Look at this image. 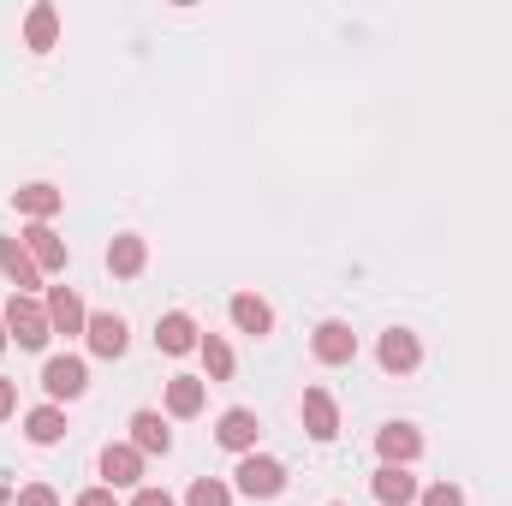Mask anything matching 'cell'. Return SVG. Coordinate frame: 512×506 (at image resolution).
I'll return each instance as SVG.
<instances>
[{
  "mask_svg": "<svg viewBox=\"0 0 512 506\" xmlns=\"http://www.w3.org/2000/svg\"><path fill=\"white\" fill-rule=\"evenodd\" d=\"M0 316H6V340H18L24 352H42L48 334H54V328H48V310H42L36 298H24V292H12V304H6Z\"/></svg>",
  "mask_w": 512,
  "mask_h": 506,
  "instance_id": "6da1fadb",
  "label": "cell"
},
{
  "mask_svg": "<svg viewBox=\"0 0 512 506\" xmlns=\"http://www.w3.org/2000/svg\"><path fill=\"white\" fill-rule=\"evenodd\" d=\"M233 483H239V495H251V501H274V495L286 489V465L268 459V453H245L239 471H233Z\"/></svg>",
  "mask_w": 512,
  "mask_h": 506,
  "instance_id": "7a4b0ae2",
  "label": "cell"
},
{
  "mask_svg": "<svg viewBox=\"0 0 512 506\" xmlns=\"http://www.w3.org/2000/svg\"><path fill=\"white\" fill-rule=\"evenodd\" d=\"M256 435H262V423H256V411L245 405H233V411H221V423H215V441L227 447V453H256Z\"/></svg>",
  "mask_w": 512,
  "mask_h": 506,
  "instance_id": "3957f363",
  "label": "cell"
},
{
  "mask_svg": "<svg viewBox=\"0 0 512 506\" xmlns=\"http://www.w3.org/2000/svg\"><path fill=\"white\" fill-rule=\"evenodd\" d=\"M24 251H30V262H36L42 274H60V268H66V239H60L48 221H30V227H24Z\"/></svg>",
  "mask_w": 512,
  "mask_h": 506,
  "instance_id": "277c9868",
  "label": "cell"
},
{
  "mask_svg": "<svg viewBox=\"0 0 512 506\" xmlns=\"http://www.w3.org/2000/svg\"><path fill=\"white\" fill-rule=\"evenodd\" d=\"M376 358H382L387 376H411V370L423 364V346H417V334H411V328H387V334H382V352H376Z\"/></svg>",
  "mask_w": 512,
  "mask_h": 506,
  "instance_id": "5b68a950",
  "label": "cell"
},
{
  "mask_svg": "<svg viewBox=\"0 0 512 506\" xmlns=\"http://www.w3.org/2000/svg\"><path fill=\"white\" fill-rule=\"evenodd\" d=\"M42 387H48V399H78V393L90 387L84 358H48V364H42Z\"/></svg>",
  "mask_w": 512,
  "mask_h": 506,
  "instance_id": "8992f818",
  "label": "cell"
},
{
  "mask_svg": "<svg viewBox=\"0 0 512 506\" xmlns=\"http://www.w3.org/2000/svg\"><path fill=\"white\" fill-rule=\"evenodd\" d=\"M102 477H108V489H143V453L131 441H114L102 453Z\"/></svg>",
  "mask_w": 512,
  "mask_h": 506,
  "instance_id": "52a82bcc",
  "label": "cell"
},
{
  "mask_svg": "<svg viewBox=\"0 0 512 506\" xmlns=\"http://www.w3.org/2000/svg\"><path fill=\"white\" fill-rule=\"evenodd\" d=\"M155 346H161L167 358H185V352H197V346H203V334H197V322H191L185 310H173V316H161V322H155Z\"/></svg>",
  "mask_w": 512,
  "mask_h": 506,
  "instance_id": "ba28073f",
  "label": "cell"
},
{
  "mask_svg": "<svg viewBox=\"0 0 512 506\" xmlns=\"http://www.w3.org/2000/svg\"><path fill=\"white\" fill-rule=\"evenodd\" d=\"M304 429H310V441H334L340 435V411H334L328 387H304Z\"/></svg>",
  "mask_w": 512,
  "mask_h": 506,
  "instance_id": "9c48e42d",
  "label": "cell"
},
{
  "mask_svg": "<svg viewBox=\"0 0 512 506\" xmlns=\"http://www.w3.org/2000/svg\"><path fill=\"white\" fill-rule=\"evenodd\" d=\"M376 453H382V465H411L423 453V435L411 423H382L376 429Z\"/></svg>",
  "mask_w": 512,
  "mask_h": 506,
  "instance_id": "30bf717a",
  "label": "cell"
},
{
  "mask_svg": "<svg viewBox=\"0 0 512 506\" xmlns=\"http://www.w3.org/2000/svg\"><path fill=\"white\" fill-rule=\"evenodd\" d=\"M84 340H90V352H96V358H126V346H131L126 322H120V316H108V310L84 322Z\"/></svg>",
  "mask_w": 512,
  "mask_h": 506,
  "instance_id": "8fae6325",
  "label": "cell"
},
{
  "mask_svg": "<svg viewBox=\"0 0 512 506\" xmlns=\"http://www.w3.org/2000/svg\"><path fill=\"white\" fill-rule=\"evenodd\" d=\"M310 346H316L322 364H352V358H358V334H352L346 322H322V328L310 334Z\"/></svg>",
  "mask_w": 512,
  "mask_h": 506,
  "instance_id": "7c38bea8",
  "label": "cell"
},
{
  "mask_svg": "<svg viewBox=\"0 0 512 506\" xmlns=\"http://www.w3.org/2000/svg\"><path fill=\"white\" fill-rule=\"evenodd\" d=\"M0 274H6L18 292H36V286H42V268L30 262L24 239H0Z\"/></svg>",
  "mask_w": 512,
  "mask_h": 506,
  "instance_id": "4fadbf2b",
  "label": "cell"
},
{
  "mask_svg": "<svg viewBox=\"0 0 512 506\" xmlns=\"http://www.w3.org/2000/svg\"><path fill=\"white\" fill-rule=\"evenodd\" d=\"M370 489H376V501L382 506H411L423 489H417V477L405 471V465H382L376 477H370Z\"/></svg>",
  "mask_w": 512,
  "mask_h": 506,
  "instance_id": "5bb4252c",
  "label": "cell"
},
{
  "mask_svg": "<svg viewBox=\"0 0 512 506\" xmlns=\"http://www.w3.org/2000/svg\"><path fill=\"white\" fill-rule=\"evenodd\" d=\"M42 310H48V328H54V334H84V322H90V316H84V304H78V292H72V286H54V292H48V304H42Z\"/></svg>",
  "mask_w": 512,
  "mask_h": 506,
  "instance_id": "9a60e30c",
  "label": "cell"
},
{
  "mask_svg": "<svg viewBox=\"0 0 512 506\" xmlns=\"http://www.w3.org/2000/svg\"><path fill=\"white\" fill-rule=\"evenodd\" d=\"M227 310H233V328H239V334H251V340L274 334V310H268L256 292H233V304H227Z\"/></svg>",
  "mask_w": 512,
  "mask_h": 506,
  "instance_id": "2e32d148",
  "label": "cell"
},
{
  "mask_svg": "<svg viewBox=\"0 0 512 506\" xmlns=\"http://www.w3.org/2000/svg\"><path fill=\"white\" fill-rule=\"evenodd\" d=\"M12 203H18V215H30V221H54L60 215V203H66V191H54V185H24V191H12Z\"/></svg>",
  "mask_w": 512,
  "mask_h": 506,
  "instance_id": "e0dca14e",
  "label": "cell"
},
{
  "mask_svg": "<svg viewBox=\"0 0 512 506\" xmlns=\"http://www.w3.org/2000/svg\"><path fill=\"white\" fill-rule=\"evenodd\" d=\"M131 447H137V453H167V447H173L167 417H161V411H137V417H131Z\"/></svg>",
  "mask_w": 512,
  "mask_h": 506,
  "instance_id": "ac0fdd59",
  "label": "cell"
},
{
  "mask_svg": "<svg viewBox=\"0 0 512 506\" xmlns=\"http://www.w3.org/2000/svg\"><path fill=\"white\" fill-rule=\"evenodd\" d=\"M203 399H209V381H197V376H173L167 381V411H173V417H197Z\"/></svg>",
  "mask_w": 512,
  "mask_h": 506,
  "instance_id": "d6986e66",
  "label": "cell"
},
{
  "mask_svg": "<svg viewBox=\"0 0 512 506\" xmlns=\"http://www.w3.org/2000/svg\"><path fill=\"white\" fill-rule=\"evenodd\" d=\"M24 42L36 48V54H48L54 42H60V12L42 0V6H30V18H24Z\"/></svg>",
  "mask_w": 512,
  "mask_h": 506,
  "instance_id": "ffe728a7",
  "label": "cell"
},
{
  "mask_svg": "<svg viewBox=\"0 0 512 506\" xmlns=\"http://www.w3.org/2000/svg\"><path fill=\"white\" fill-rule=\"evenodd\" d=\"M143 262H149V245H143L137 233H120V239L108 245V268H114L120 280H131V274H143Z\"/></svg>",
  "mask_w": 512,
  "mask_h": 506,
  "instance_id": "44dd1931",
  "label": "cell"
},
{
  "mask_svg": "<svg viewBox=\"0 0 512 506\" xmlns=\"http://www.w3.org/2000/svg\"><path fill=\"white\" fill-rule=\"evenodd\" d=\"M24 435H30L36 447H54V441L66 435V411H60V405H36V411L24 417Z\"/></svg>",
  "mask_w": 512,
  "mask_h": 506,
  "instance_id": "7402d4cb",
  "label": "cell"
},
{
  "mask_svg": "<svg viewBox=\"0 0 512 506\" xmlns=\"http://www.w3.org/2000/svg\"><path fill=\"white\" fill-rule=\"evenodd\" d=\"M197 352H203V370H209V381H227V376H233V346H227L221 334H203V346H197Z\"/></svg>",
  "mask_w": 512,
  "mask_h": 506,
  "instance_id": "603a6c76",
  "label": "cell"
},
{
  "mask_svg": "<svg viewBox=\"0 0 512 506\" xmlns=\"http://www.w3.org/2000/svg\"><path fill=\"white\" fill-rule=\"evenodd\" d=\"M185 506H233V489H227L221 477H197V483L185 489Z\"/></svg>",
  "mask_w": 512,
  "mask_h": 506,
  "instance_id": "cb8c5ba5",
  "label": "cell"
},
{
  "mask_svg": "<svg viewBox=\"0 0 512 506\" xmlns=\"http://www.w3.org/2000/svg\"><path fill=\"white\" fill-rule=\"evenodd\" d=\"M417 501H423V506H465V495H459L453 483H429V489H423Z\"/></svg>",
  "mask_w": 512,
  "mask_h": 506,
  "instance_id": "d4e9b609",
  "label": "cell"
},
{
  "mask_svg": "<svg viewBox=\"0 0 512 506\" xmlns=\"http://www.w3.org/2000/svg\"><path fill=\"white\" fill-rule=\"evenodd\" d=\"M12 506H60V495H54L48 483H30V489H18V501Z\"/></svg>",
  "mask_w": 512,
  "mask_h": 506,
  "instance_id": "484cf974",
  "label": "cell"
},
{
  "mask_svg": "<svg viewBox=\"0 0 512 506\" xmlns=\"http://www.w3.org/2000/svg\"><path fill=\"white\" fill-rule=\"evenodd\" d=\"M12 411H18V387H12V381L0 376V423H6Z\"/></svg>",
  "mask_w": 512,
  "mask_h": 506,
  "instance_id": "4316f807",
  "label": "cell"
},
{
  "mask_svg": "<svg viewBox=\"0 0 512 506\" xmlns=\"http://www.w3.org/2000/svg\"><path fill=\"white\" fill-rule=\"evenodd\" d=\"M78 506H120V495H114V489H84Z\"/></svg>",
  "mask_w": 512,
  "mask_h": 506,
  "instance_id": "83f0119b",
  "label": "cell"
},
{
  "mask_svg": "<svg viewBox=\"0 0 512 506\" xmlns=\"http://www.w3.org/2000/svg\"><path fill=\"white\" fill-rule=\"evenodd\" d=\"M131 506H173V495H161V489H137Z\"/></svg>",
  "mask_w": 512,
  "mask_h": 506,
  "instance_id": "f1b7e54d",
  "label": "cell"
},
{
  "mask_svg": "<svg viewBox=\"0 0 512 506\" xmlns=\"http://www.w3.org/2000/svg\"><path fill=\"white\" fill-rule=\"evenodd\" d=\"M0 346H6V316H0Z\"/></svg>",
  "mask_w": 512,
  "mask_h": 506,
  "instance_id": "f546056e",
  "label": "cell"
},
{
  "mask_svg": "<svg viewBox=\"0 0 512 506\" xmlns=\"http://www.w3.org/2000/svg\"><path fill=\"white\" fill-rule=\"evenodd\" d=\"M0 506H12V495H6V489H0Z\"/></svg>",
  "mask_w": 512,
  "mask_h": 506,
  "instance_id": "4dcf8cb0",
  "label": "cell"
}]
</instances>
